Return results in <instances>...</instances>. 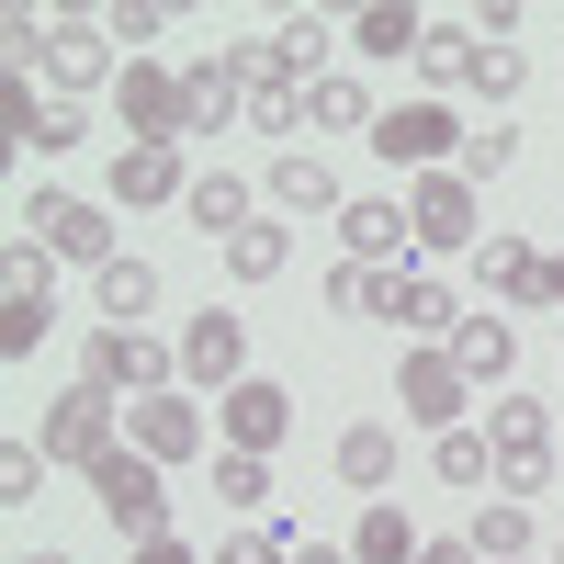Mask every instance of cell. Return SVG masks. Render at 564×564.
<instances>
[{"label": "cell", "instance_id": "cell-1", "mask_svg": "<svg viewBox=\"0 0 564 564\" xmlns=\"http://www.w3.org/2000/svg\"><path fill=\"white\" fill-rule=\"evenodd\" d=\"M79 384H102V395H170L181 384V339H148V327H90V350H79Z\"/></svg>", "mask_w": 564, "mask_h": 564}, {"label": "cell", "instance_id": "cell-2", "mask_svg": "<svg viewBox=\"0 0 564 564\" xmlns=\"http://www.w3.org/2000/svg\"><path fill=\"white\" fill-rule=\"evenodd\" d=\"M486 441H497V497H542L553 486V417L542 395H486Z\"/></svg>", "mask_w": 564, "mask_h": 564}, {"label": "cell", "instance_id": "cell-3", "mask_svg": "<svg viewBox=\"0 0 564 564\" xmlns=\"http://www.w3.org/2000/svg\"><path fill=\"white\" fill-rule=\"evenodd\" d=\"M45 463H79V475H102V463L124 452V395H102V384H68L57 406H45V441H34Z\"/></svg>", "mask_w": 564, "mask_h": 564}, {"label": "cell", "instance_id": "cell-4", "mask_svg": "<svg viewBox=\"0 0 564 564\" xmlns=\"http://www.w3.org/2000/svg\"><path fill=\"white\" fill-rule=\"evenodd\" d=\"M23 238L45 249V260H79V271H113L124 249H113V204H90V193H34L23 204Z\"/></svg>", "mask_w": 564, "mask_h": 564}, {"label": "cell", "instance_id": "cell-5", "mask_svg": "<svg viewBox=\"0 0 564 564\" xmlns=\"http://www.w3.org/2000/svg\"><path fill=\"white\" fill-rule=\"evenodd\" d=\"M395 395H406V430H430V441H452L463 406H475V384H463V361H452L441 339H417V350L395 361Z\"/></svg>", "mask_w": 564, "mask_h": 564}, {"label": "cell", "instance_id": "cell-6", "mask_svg": "<svg viewBox=\"0 0 564 564\" xmlns=\"http://www.w3.org/2000/svg\"><path fill=\"white\" fill-rule=\"evenodd\" d=\"M90 497H102V520H113L124 542H170V486H159V463L135 452V441L90 475Z\"/></svg>", "mask_w": 564, "mask_h": 564}, {"label": "cell", "instance_id": "cell-7", "mask_svg": "<svg viewBox=\"0 0 564 564\" xmlns=\"http://www.w3.org/2000/svg\"><path fill=\"white\" fill-rule=\"evenodd\" d=\"M181 384L193 395H238L249 384V316L238 305H204L193 327H181Z\"/></svg>", "mask_w": 564, "mask_h": 564}, {"label": "cell", "instance_id": "cell-8", "mask_svg": "<svg viewBox=\"0 0 564 564\" xmlns=\"http://www.w3.org/2000/svg\"><path fill=\"white\" fill-rule=\"evenodd\" d=\"M372 148H384L395 170L430 181V170H452V159H463V124H452V102H395L384 124H372Z\"/></svg>", "mask_w": 564, "mask_h": 564}, {"label": "cell", "instance_id": "cell-9", "mask_svg": "<svg viewBox=\"0 0 564 564\" xmlns=\"http://www.w3.org/2000/svg\"><path fill=\"white\" fill-rule=\"evenodd\" d=\"M475 181H463V170H430V181H406V226H417V249H486L475 238Z\"/></svg>", "mask_w": 564, "mask_h": 564}, {"label": "cell", "instance_id": "cell-10", "mask_svg": "<svg viewBox=\"0 0 564 564\" xmlns=\"http://www.w3.org/2000/svg\"><path fill=\"white\" fill-rule=\"evenodd\" d=\"M113 113L135 124V148H181V68H159V57H124V79H113Z\"/></svg>", "mask_w": 564, "mask_h": 564}, {"label": "cell", "instance_id": "cell-11", "mask_svg": "<svg viewBox=\"0 0 564 564\" xmlns=\"http://www.w3.org/2000/svg\"><path fill=\"white\" fill-rule=\"evenodd\" d=\"M124 430H135V452H148V463H193V452H204V395H193V384L135 395V406H124Z\"/></svg>", "mask_w": 564, "mask_h": 564}, {"label": "cell", "instance_id": "cell-12", "mask_svg": "<svg viewBox=\"0 0 564 564\" xmlns=\"http://www.w3.org/2000/svg\"><path fill=\"white\" fill-rule=\"evenodd\" d=\"M339 249H350V260H372V271H406L417 226H406V204H395V193H350V204H339Z\"/></svg>", "mask_w": 564, "mask_h": 564}, {"label": "cell", "instance_id": "cell-13", "mask_svg": "<svg viewBox=\"0 0 564 564\" xmlns=\"http://www.w3.org/2000/svg\"><path fill=\"white\" fill-rule=\"evenodd\" d=\"M226 124H249V79L238 57H193L181 68V135H226Z\"/></svg>", "mask_w": 564, "mask_h": 564}, {"label": "cell", "instance_id": "cell-14", "mask_svg": "<svg viewBox=\"0 0 564 564\" xmlns=\"http://www.w3.org/2000/svg\"><path fill=\"white\" fill-rule=\"evenodd\" d=\"M193 159H181V148H135V135H124V148H113V204H135V215H148V204H193Z\"/></svg>", "mask_w": 564, "mask_h": 564}, {"label": "cell", "instance_id": "cell-15", "mask_svg": "<svg viewBox=\"0 0 564 564\" xmlns=\"http://www.w3.org/2000/svg\"><path fill=\"white\" fill-rule=\"evenodd\" d=\"M441 350L463 361V384H486V395H508V372H520V327H508L497 305H475V316H463V327H452Z\"/></svg>", "mask_w": 564, "mask_h": 564}, {"label": "cell", "instance_id": "cell-16", "mask_svg": "<svg viewBox=\"0 0 564 564\" xmlns=\"http://www.w3.org/2000/svg\"><path fill=\"white\" fill-rule=\"evenodd\" d=\"M102 79H124V68H113V34L68 12L57 45H45V90H57V102H79V90H102Z\"/></svg>", "mask_w": 564, "mask_h": 564}, {"label": "cell", "instance_id": "cell-17", "mask_svg": "<svg viewBox=\"0 0 564 564\" xmlns=\"http://www.w3.org/2000/svg\"><path fill=\"white\" fill-rule=\"evenodd\" d=\"M542 271H553V260H542L531 238H508V226L475 249V282H486V305H542Z\"/></svg>", "mask_w": 564, "mask_h": 564}, {"label": "cell", "instance_id": "cell-18", "mask_svg": "<svg viewBox=\"0 0 564 564\" xmlns=\"http://www.w3.org/2000/svg\"><path fill=\"white\" fill-rule=\"evenodd\" d=\"M271 204L282 215H339L350 193H339V170H327V148H282L271 159Z\"/></svg>", "mask_w": 564, "mask_h": 564}, {"label": "cell", "instance_id": "cell-19", "mask_svg": "<svg viewBox=\"0 0 564 564\" xmlns=\"http://www.w3.org/2000/svg\"><path fill=\"white\" fill-rule=\"evenodd\" d=\"M282 430H294V395L249 372V384L226 395V452H260V463H271V441H282Z\"/></svg>", "mask_w": 564, "mask_h": 564}, {"label": "cell", "instance_id": "cell-20", "mask_svg": "<svg viewBox=\"0 0 564 564\" xmlns=\"http://www.w3.org/2000/svg\"><path fill=\"white\" fill-rule=\"evenodd\" d=\"M395 463H406V441L384 430V417H361V430H339V486L384 497V486H395Z\"/></svg>", "mask_w": 564, "mask_h": 564}, {"label": "cell", "instance_id": "cell-21", "mask_svg": "<svg viewBox=\"0 0 564 564\" xmlns=\"http://www.w3.org/2000/svg\"><path fill=\"white\" fill-rule=\"evenodd\" d=\"M90 305H102V327H148V305H159V271H148V260L90 271Z\"/></svg>", "mask_w": 564, "mask_h": 564}, {"label": "cell", "instance_id": "cell-22", "mask_svg": "<svg viewBox=\"0 0 564 564\" xmlns=\"http://www.w3.org/2000/svg\"><path fill=\"white\" fill-rule=\"evenodd\" d=\"M463 542H475V564H531V508L520 497H486Z\"/></svg>", "mask_w": 564, "mask_h": 564}, {"label": "cell", "instance_id": "cell-23", "mask_svg": "<svg viewBox=\"0 0 564 564\" xmlns=\"http://www.w3.org/2000/svg\"><path fill=\"white\" fill-rule=\"evenodd\" d=\"M417 553H430V542L406 531V508H395V497H372V508H361V531H350V564H417Z\"/></svg>", "mask_w": 564, "mask_h": 564}, {"label": "cell", "instance_id": "cell-24", "mask_svg": "<svg viewBox=\"0 0 564 564\" xmlns=\"http://www.w3.org/2000/svg\"><path fill=\"white\" fill-rule=\"evenodd\" d=\"M417 34H430V12H406V0L350 12V45H361V57H417Z\"/></svg>", "mask_w": 564, "mask_h": 564}, {"label": "cell", "instance_id": "cell-25", "mask_svg": "<svg viewBox=\"0 0 564 564\" xmlns=\"http://www.w3.org/2000/svg\"><path fill=\"white\" fill-rule=\"evenodd\" d=\"M181 215H193L204 238H238V226H260V215H249V181H238V170H204V181H193V204H181Z\"/></svg>", "mask_w": 564, "mask_h": 564}, {"label": "cell", "instance_id": "cell-26", "mask_svg": "<svg viewBox=\"0 0 564 564\" xmlns=\"http://www.w3.org/2000/svg\"><path fill=\"white\" fill-rule=\"evenodd\" d=\"M305 124H316V135H339V124H361V135H372V124H384V113H372V90H361L350 68H327V79L305 90Z\"/></svg>", "mask_w": 564, "mask_h": 564}, {"label": "cell", "instance_id": "cell-27", "mask_svg": "<svg viewBox=\"0 0 564 564\" xmlns=\"http://www.w3.org/2000/svg\"><path fill=\"white\" fill-rule=\"evenodd\" d=\"M520 79H531V57H520V45H497V34H475V68H463V90H475V102H520Z\"/></svg>", "mask_w": 564, "mask_h": 564}, {"label": "cell", "instance_id": "cell-28", "mask_svg": "<svg viewBox=\"0 0 564 564\" xmlns=\"http://www.w3.org/2000/svg\"><path fill=\"white\" fill-rule=\"evenodd\" d=\"M463 68H475V23H430V34H417V79H430V102L463 90Z\"/></svg>", "mask_w": 564, "mask_h": 564}, {"label": "cell", "instance_id": "cell-29", "mask_svg": "<svg viewBox=\"0 0 564 564\" xmlns=\"http://www.w3.org/2000/svg\"><path fill=\"white\" fill-rule=\"evenodd\" d=\"M12 135L57 159V148H79V113H68V102H34V79H12Z\"/></svg>", "mask_w": 564, "mask_h": 564}, {"label": "cell", "instance_id": "cell-30", "mask_svg": "<svg viewBox=\"0 0 564 564\" xmlns=\"http://www.w3.org/2000/svg\"><path fill=\"white\" fill-rule=\"evenodd\" d=\"M282 260H294V226H282V215H260V226H238V238H226V271H238V282H271Z\"/></svg>", "mask_w": 564, "mask_h": 564}, {"label": "cell", "instance_id": "cell-31", "mask_svg": "<svg viewBox=\"0 0 564 564\" xmlns=\"http://www.w3.org/2000/svg\"><path fill=\"white\" fill-rule=\"evenodd\" d=\"M430 475H441V486H497V441H486V430L430 441Z\"/></svg>", "mask_w": 564, "mask_h": 564}, {"label": "cell", "instance_id": "cell-32", "mask_svg": "<svg viewBox=\"0 0 564 564\" xmlns=\"http://www.w3.org/2000/svg\"><path fill=\"white\" fill-rule=\"evenodd\" d=\"M271 57L316 90V79H327V23H316V12H282V23H271Z\"/></svg>", "mask_w": 564, "mask_h": 564}, {"label": "cell", "instance_id": "cell-33", "mask_svg": "<svg viewBox=\"0 0 564 564\" xmlns=\"http://www.w3.org/2000/svg\"><path fill=\"white\" fill-rule=\"evenodd\" d=\"M0 294H12V305H45V316H57V260H45V249L23 238L12 260H0Z\"/></svg>", "mask_w": 564, "mask_h": 564}, {"label": "cell", "instance_id": "cell-34", "mask_svg": "<svg viewBox=\"0 0 564 564\" xmlns=\"http://www.w3.org/2000/svg\"><path fill=\"white\" fill-rule=\"evenodd\" d=\"M508 159H520V124H463V159H452V170H463V181H497Z\"/></svg>", "mask_w": 564, "mask_h": 564}, {"label": "cell", "instance_id": "cell-35", "mask_svg": "<svg viewBox=\"0 0 564 564\" xmlns=\"http://www.w3.org/2000/svg\"><path fill=\"white\" fill-rule=\"evenodd\" d=\"M215 497L226 508H271V463L260 452H215Z\"/></svg>", "mask_w": 564, "mask_h": 564}, {"label": "cell", "instance_id": "cell-36", "mask_svg": "<svg viewBox=\"0 0 564 564\" xmlns=\"http://www.w3.org/2000/svg\"><path fill=\"white\" fill-rule=\"evenodd\" d=\"M45 497V452L34 441H0V508H34Z\"/></svg>", "mask_w": 564, "mask_h": 564}, {"label": "cell", "instance_id": "cell-37", "mask_svg": "<svg viewBox=\"0 0 564 564\" xmlns=\"http://www.w3.org/2000/svg\"><path fill=\"white\" fill-rule=\"evenodd\" d=\"M102 34H124L135 57H148V45L170 34V12H159V0H113V12H102Z\"/></svg>", "mask_w": 564, "mask_h": 564}, {"label": "cell", "instance_id": "cell-38", "mask_svg": "<svg viewBox=\"0 0 564 564\" xmlns=\"http://www.w3.org/2000/svg\"><path fill=\"white\" fill-rule=\"evenodd\" d=\"M372 282H384L372 260H339V271H327V305H339V316H372Z\"/></svg>", "mask_w": 564, "mask_h": 564}, {"label": "cell", "instance_id": "cell-39", "mask_svg": "<svg viewBox=\"0 0 564 564\" xmlns=\"http://www.w3.org/2000/svg\"><path fill=\"white\" fill-rule=\"evenodd\" d=\"M204 564H294V542H282V531H271V520H260V531H249V542H226V553H204Z\"/></svg>", "mask_w": 564, "mask_h": 564}, {"label": "cell", "instance_id": "cell-40", "mask_svg": "<svg viewBox=\"0 0 564 564\" xmlns=\"http://www.w3.org/2000/svg\"><path fill=\"white\" fill-rule=\"evenodd\" d=\"M34 339H45V305H0V350H12V361H23Z\"/></svg>", "mask_w": 564, "mask_h": 564}, {"label": "cell", "instance_id": "cell-41", "mask_svg": "<svg viewBox=\"0 0 564 564\" xmlns=\"http://www.w3.org/2000/svg\"><path fill=\"white\" fill-rule=\"evenodd\" d=\"M294 564H350V542H294Z\"/></svg>", "mask_w": 564, "mask_h": 564}, {"label": "cell", "instance_id": "cell-42", "mask_svg": "<svg viewBox=\"0 0 564 564\" xmlns=\"http://www.w3.org/2000/svg\"><path fill=\"white\" fill-rule=\"evenodd\" d=\"M417 564H475V542H430V553H417Z\"/></svg>", "mask_w": 564, "mask_h": 564}, {"label": "cell", "instance_id": "cell-43", "mask_svg": "<svg viewBox=\"0 0 564 564\" xmlns=\"http://www.w3.org/2000/svg\"><path fill=\"white\" fill-rule=\"evenodd\" d=\"M135 564H193V553H181V542H135Z\"/></svg>", "mask_w": 564, "mask_h": 564}, {"label": "cell", "instance_id": "cell-44", "mask_svg": "<svg viewBox=\"0 0 564 564\" xmlns=\"http://www.w3.org/2000/svg\"><path fill=\"white\" fill-rule=\"evenodd\" d=\"M542 305H564V260H553V271H542Z\"/></svg>", "mask_w": 564, "mask_h": 564}, {"label": "cell", "instance_id": "cell-45", "mask_svg": "<svg viewBox=\"0 0 564 564\" xmlns=\"http://www.w3.org/2000/svg\"><path fill=\"white\" fill-rule=\"evenodd\" d=\"M12 564H68V553H12Z\"/></svg>", "mask_w": 564, "mask_h": 564}, {"label": "cell", "instance_id": "cell-46", "mask_svg": "<svg viewBox=\"0 0 564 564\" xmlns=\"http://www.w3.org/2000/svg\"><path fill=\"white\" fill-rule=\"evenodd\" d=\"M553 564H564V542H553Z\"/></svg>", "mask_w": 564, "mask_h": 564}]
</instances>
